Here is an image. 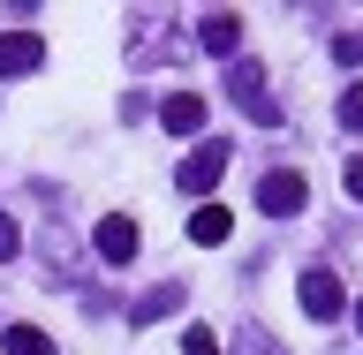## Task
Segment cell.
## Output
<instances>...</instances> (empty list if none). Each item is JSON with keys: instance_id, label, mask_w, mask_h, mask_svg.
Listing matches in <instances>:
<instances>
[{"instance_id": "obj_7", "label": "cell", "mask_w": 363, "mask_h": 355, "mask_svg": "<svg viewBox=\"0 0 363 355\" xmlns=\"http://www.w3.org/2000/svg\"><path fill=\"white\" fill-rule=\"evenodd\" d=\"M38 61H45V45L30 38V30H8V38H0V76H30Z\"/></svg>"}, {"instance_id": "obj_12", "label": "cell", "mask_w": 363, "mask_h": 355, "mask_svg": "<svg viewBox=\"0 0 363 355\" xmlns=\"http://www.w3.org/2000/svg\"><path fill=\"white\" fill-rule=\"evenodd\" d=\"M333 61L340 68H363V30H340V38H333Z\"/></svg>"}, {"instance_id": "obj_8", "label": "cell", "mask_w": 363, "mask_h": 355, "mask_svg": "<svg viewBox=\"0 0 363 355\" xmlns=\"http://www.w3.org/2000/svg\"><path fill=\"white\" fill-rule=\"evenodd\" d=\"M159 121H167L174 136H197L204 129V98L197 91H174V98H159Z\"/></svg>"}, {"instance_id": "obj_9", "label": "cell", "mask_w": 363, "mask_h": 355, "mask_svg": "<svg viewBox=\"0 0 363 355\" xmlns=\"http://www.w3.org/2000/svg\"><path fill=\"white\" fill-rule=\"evenodd\" d=\"M182 303H189V295H182V288H152V295H144V303H136V310H129V325H136V333H144V325H159V317H174Z\"/></svg>"}, {"instance_id": "obj_10", "label": "cell", "mask_w": 363, "mask_h": 355, "mask_svg": "<svg viewBox=\"0 0 363 355\" xmlns=\"http://www.w3.org/2000/svg\"><path fill=\"white\" fill-rule=\"evenodd\" d=\"M227 227H235V220H227L220 204H197V220H189V242H204V249H220V242H227Z\"/></svg>"}, {"instance_id": "obj_4", "label": "cell", "mask_w": 363, "mask_h": 355, "mask_svg": "<svg viewBox=\"0 0 363 355\" xmlns=\"http://www.w3.org/2000/svg\"><path fill=\"white\" fill-rule=\"evenodd\" d=\"M295 303H303V317H318V325H333L340 310H348V295H340V280L325 265H311L303 272V288H295Z\"/></svg>"}, {"instance_id": "obj_2", "label": "cell", "mask_w": 363, "mask_h": 355, "mask_svg": "<svg viewBox=\"0 0 363 355\" xmlns=\"http://www.w3.org/2000/svg\"><path fill=\"white\" fill-rule=\"evenodd\" d=\"M227 91L242 98V113L257 121V129H280V106L265 98V68H250V61H227Z\"/></svg>"}, {"instance_id": "obj_16", "label": "cell", "mask_w": 363, "mask_h": 355, "mask_svg": "<svg viewBox=\"0 0 363 355\" xmlns=\"http://www.w3.org/2000/svg\"><path fill=\"white\" fill-rule=\"evenodd\" d=\"M16 249H23V227L8 220V212H0V265H8V257H16Z\"/></svg>"}, {"instance_id": "obj_18", "label": "cell", "mask_w": 363, "mask_h": 355, "mask_svg": "<svg viewBox=\"0 0 363 355\" xmlns=\"http://www.w3.org/2000/svg\"><path fill=\"white\" fill-rule=\"evenodd\" d=\"M356 333H363V303H356Z\"/></svg>"}, {"instance_id": "obj_5", "label": "cell", "mask_w": 363, "mask_h": 355, "mask_svg": "<svg viewBox=\"0 0 363 355\" xmlns=\"http://www.w3.org/2000/svg\"><path fill=\"white\" fill-rule=\"evenodd\" d=\"M197 45H204V53H220V61H235V45H242V16H235V8L197 16Z\"/></svg>"}, {"instance_id": "obj_13", "label": "cell", "mask_w": 363, "mask_h": 355, "mask_svg": "<svg viewBox=\"0 0 363 355\" xmlns=\"http://www.w3.org/2000/svg\"><path fill=\"white\" fill-rule=\"evenodd\" d=\"M340 129H363V84L340 91Z\"/></svg>"}, {"instance_id": "obj_3", "label": "cell", "mask_w": 363, "mask_h": 355, "mask_svg": "<svg viewBox=\"0 0 363 355\" xmlns=\"http://www.w3.org/2000/svg\"><path fill=\"white\" fill-rule=\"evenodd\" d=\"M311 204V181L295 174V167H272L265 181H257V212H272V220H295Z\"/></svg>"}, {"instance_id": "obj_14", "label": "cell", "mask_w": 363, "mask_h": 355, "mask_svg": "<svg viewBox=\"0 0 363 355\" xmlns=\"http://www.w3.org/2000/svg\"><path fill=\"white\" fill-rule=\"evenodd\" d=\"M182 355H220V340L204 333V325H189V333H182Z\"/></svg>"}, {"instance_id": "obj_1", "label": "cell", "mask_w": 363, "mask_h": 355, "mask_svg": "<svg viewBox=\"0 0 363 355\" xmlns=\"http://www.w3.org/2000/svg\"><path fill=\"white\" fill-rule=\"evenodd\" d=\"M227 159H235V152H227L220 136H204L197 152H189V159H182V167H174L182 197H212V189H220V174H227Z\"/></svg>"}, {"instance_id": "obj_11", "label": "cell", "mask_w": 363, "mask_h": 355, "mask_svg": "<svg viewBox=\"0 0 363 355\" xmlns=\"http://www.w3.org/2000/svg\"><path fill=\"white\" fill-rule=\"evenodd\" d=\"M8 355H53V340L38 333V325H8V340H0Z\"/></svg>"}, {"instance_id": "obj_6", "label": "cell", "mask_w": 363, "mask_h": 355, "mask_svg": "<svg viewBox=\"0 0 363 355\" xmlns=\"http://www.w3.org/2000/svg\"><path fill=\"white\" fill-rule=\"evenodd\" d=\"M136 242H144V235H136L129 212H106V220H99V257H106V265H129Z\"/></svg>"}, {"instance_id": "obj_17", "label": "cell", "mask_w": 363, "mask_h": 355, "mask_svg": "<svg viewBox=\"0 0 363 355\" xmlns=\"http://www.w3.org/2000/svg\"><path fill=\"white\" fill-rule=\"evenodd\" d=\"M348 197L363 204V159H348Z\"/></svg>"}, {"instance_id": "obj_15", "label": "cell", "mask_w": 363, "mask_h": 355, "mask_svg": "<svg viewBox=\"0 0 363 355\" xmlns=\"http://www.w3.org/2000/svg\"><path fill=\"white\" fill-rule=\"evenodd\" d=\"M242 355H288V348H280L272 333H257V325H250V333H242Z\"/></svg>"}]
</instances>
